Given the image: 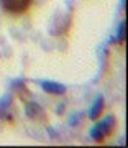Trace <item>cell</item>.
I'll list each match as a JSON object with an SVG mask.
<instances>
[{
  "label": "cell",
  "instance_id": "7a4b0ae2",
  "mask_svg": "<svg viewBox=\"0 0 128 148\" xmlns=\"http://www.w3.org/2000/svg\"><path fill=\"white\" fill-rule=\"evenodd\" d=\"M33 0H0V8L12 16H20L27 13Z\"/></svg>",
  "mask_w": 128,
  "mask_h": 148
},
{
  "label": "cell",
  "instance_id": "5b68a950",
  "mask_svg": "<svg viewBox=\"0 0 128 148\" xmlns=\"http://www.w3.org/2000/svg\"><path fill=\"white\" fill-rule=\"evenodd\" d=\"M118 43L120 45L125 43V21H122L120 27H118Z\"/></svg>",
  "mask_w": 128,
  "mask_h": 148
},
{
  "label": "cell",
  "instance_id": "3957f363",
  "mask_svg": "<svg viewBox=\"0 0 128 148\" xmlns=\"http://www.w3.org/2000/svg\"><path fill=\"white\" fill-rule=\"evenodd\" d=\"M41 87L48 94H54V95H61V94H64L66 92V86H63V84H58V82H41Z\"/></svg>",
  "mask_w": 128,
  "mask_h": 148
},
{
  "label": "cell",
  "instance_id": "6da1fadb",
  "mask_svg": "<svg viewBox=\"0 0 128 148\" xmlns=\"http://www.w3.org/2000/svg\"><path fill=\"white\" fill-rule=\"evenodd\" d=\"M117 128V119L113 115H108L107 119H103L102 122H99L95 127L92 128L91 137L95 143H103L107 138H110Z\"/></svg>",
  "mask_w": 128,
  "mask_h": 148
},
{
  "label": "cell",
  "instance_id": "277c9868",
  "mask_svg": "<svg viewBox=\"0 0 128 148\" xmlns=\"http://www.w3.org/2000/svg\"><path fill=\"white\" fill-rule=\"evenodd\" d=\"M103 110H105V101H103V97H99L95 101V104L92 106L91 109V119L92 120H97V119H100L102 114H103Z\"/></svg>",
  "mask_w": 128,
  "mask_h": 148
}]
</instances>
